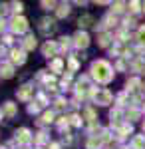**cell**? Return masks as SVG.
Segmentation results:
<instances>
[{"label":"cell","instance_id":"obj_1","mask_svg":"<svg viewBox=\"0 0 145 149\" xmlns=\"http://www.w3.org/2000/svg\"><path fill=\"white\" fill-rule=\"evenodd\" d=\"M91 72H93V78L98 81H109L112 80V68H109L107 62H96Z\"/></svg>","mask_w":145,"mask_h":149},{"label":"cell","instance_id":"obj_2","mask_svg":"<svg viewBox=\"0 0 145 149\" xmlns=\"http://www.w3.org/2000/svg\"><path fill=\"white\" fill-rule=\"evenodd\" d=\"M12 28H14V32H24V30L28 28V24H26V20H24V18H14Z\"/></svg>","mask_w":145,"mask_h":149},{"label":"cell","instance_id":"obj_3","mask_svg":"<svg viewBox=\"0 0 145 149\" xmlns=\"http://www.w3.org/2000/svg\"><path fill=\"white\" fill-rule=\"evenodd\" d=\"M96 100H98L101 105H105V103L112 102V93H109V92H100L98 95H96Z\"/></svg>","mask_w":145,"mask_h":149},{"label":"cell","instance_id":"obj_4","mask_svg":"<svg viewBox=\"0 0 145 149\" xmlns=\"http://www.w3.org/2000/svg\"><path fill=\"white\" fill-rule=\"evenodd\" d=\"M88 42H89V38H88L86 32H79V34L76 36V44H78L79 48H86V46H88Z\"/></svg>","mask_w":145,"mask_h":149},{"label":"cell","instance_id":"obj_5","mask_svg":"<svg viewBox=\"0 0 145 149\" xmlns=\"http://www.w3.org/2000/svg\"><path fill=\"white\" fill-rule=\"evenodd\" d=\"M54 52H56V44H50V42H48L44 46V54H54Z\"/></svg>","mask_w":145,"mask_h":149},{"label":"cell","instance_id":"obj_6","mask_svg":"<svg viewBox=\"0 0 145 149\" xmlns=\"http://www.w3.org/2000/svg\"><path fill=\"white\" fill-rule=\"evenodd\" d=\"M28 95H30V88H28V86H24V90L18 93V97H20V100H26Z\"/></svg>","mask_w":145,"mask_h":149},{"label":"cell","instance_id":"obj_7","mask_svg":"<svg viewBox=\"0 0 145 149\" xmlns=\"http://www.w3.org/2000/svg\"><path fill=\"white\" fill-rule=\"evenodd\" d=\"M12 60L18 62V64H22V62H24V54H22V52H14V58H12Z\"/></svg>","mask_w":145,"mask_h":149},{"label":"cell","instance_id":"obj_8","mask_svg":"<svg viewBox=\"0 0 145 149\" xmlns=\"http://www.w3.org/2000/svg\"><path fill=\"white\" fill-rule=\"evenodd\" d=\"M2 76H4V78H10L12 76V68L10 66H4V68H2Z\"/></svg>","mask_w":145,"mask_h":149},{"label":"cell","instance_id":"obj_9","mask_svg":"<svg viewBox=\"0 0 145 149\" xmlns=\"http://www.w3.org/2000/svg\"><path fill=\"white\" fill-rule=\"evenodd\" d=\"M137 36H139V42L145 44V26H143V28H139V34H137Z\"/></svg>","mask_w":145,"mask_h":149},{"label":"cell","instance_id":"obj_10","mask_svg":"<svg viewBox=\"0 0 145 149\" xmlns=\"http://www.w3.org/2000/svg\"><path fill=\"white\" fill-rule=\"evenodd\" d=\"M133 147H135V149H141V147H143V139L137 137V139L133 141Z\"/></svg>","mask_w":145,"mask_h":149},{"label":"cell","instance_id":"obj_11","mask_svg":"<svg viewBox=\"0 0 145 149\" xmlns=\"http://www.w3.org/2000/svg\"><path fill=\"white\" fill-rule=\"evenodd\" d=\"M28 131H26V129H22V131H20V141H28Z\"/></svg>","mask_w":145,"mask_h":149},{"label":"cell","instance_id":"obj_12","mask_svg":"<svg viewBox=\"0 0 145 149\" xmlns=\"http://www.w3.org/2000/svg\"><path fill=\"white\" fill-rule=\"evenodd\" d=\"M68 12H70V10H68V6H60V10H58V14H60V16H66Z\"/></svg>","mask_w":145,"mask_h":149},{"label":"cell","instance_id":"obj_13","mask_svg":"<svg viewBox=\"0 0 145 149\" xmlns=\"http://www.w3.org/2000/svg\"><path fill=\"white\" fill-rule=\"evenodd\" d=\"M32 46H36V40H34V38H28V42H26V48H32Z\"/></svg>","mask_w":145,"mask_h":149}]
</instances>
